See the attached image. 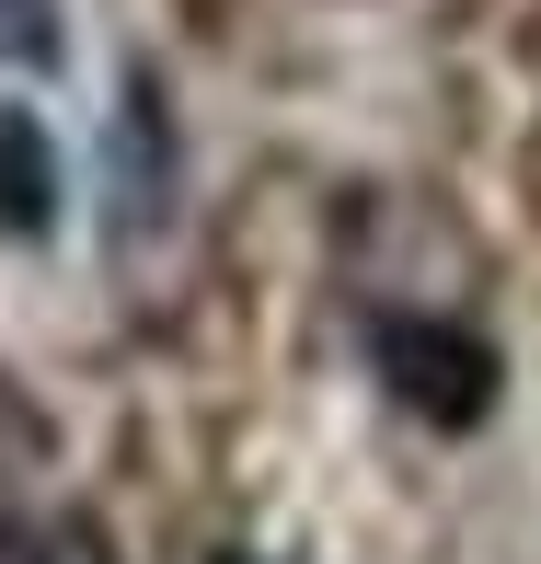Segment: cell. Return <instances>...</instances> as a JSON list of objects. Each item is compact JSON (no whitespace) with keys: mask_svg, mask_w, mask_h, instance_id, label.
I'll return each instance as SVG.
<instances>
[{"mask_svg":"<svg viewBox=\"0 0 541 564\" xmlns=\"http://www.w3.org/2000/svg\"><path fill=\"white\" fill-rule=\"evenodd\" d=\"M369 357H380V380H392L415 415H437V426H473L484 403H496V357H484L473 335H450V323L380 312L369 323Z\"/></svg>","mask_w":541,"mask_h":564,"instance_id":"cell-1","label":"cell"},{"mask_svg":"<svg viewBox=\"0 0 541 564\" xmlns=\"http://www.w3.org/2000/svg\"><path fill=\"white\" fill-rule=\"evenodd\" d=\"M173 185H185V150H173V127H162V93L127 82L116 139H105V242L150 253V230L173 219Z\"/></svg>","mask_w":541,"mask_h":564,"instance_id":"cell-2","label":"cell"},{"mask_svg":"<svg viewBox=\"0 0 541 564\" xmlns=\"http://www.w3.org/2000/svg\"><path fill=\"white\" fill-rule=\"evenodd\" d=\"M0 219H12V230L58 219V162H46V139H35L23 105H0Z\"/></svg>","mask_w":541,"mask_h":564,"instance_id":"cell-3","label":"cell"},{"mask_svg":"<svg viewBox=\"0 0 541 564\" xmlns=\"http://www.w3.org/2000/svg\"><path fill=\"white\" fill-rule=\"evenodd\" d=\"M0 564H105V542L69 519H0Z\"/></svg>","mask_w":541,"mask_h":564,"instance_id":"cell-4","label":"cell"}]
</instances>
